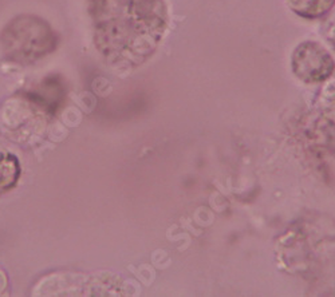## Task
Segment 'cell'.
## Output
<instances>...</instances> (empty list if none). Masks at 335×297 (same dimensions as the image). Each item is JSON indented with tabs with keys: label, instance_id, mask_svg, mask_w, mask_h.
Returning <instances> with one entry per match:
<instances>
[{
	"label": "cell",
	"instance_id": "6da1fadb",
	"mask_svg": "<svg viewBox=\"0 0 335 297\" xmlns=\"http://www.w3.org/2000/svg\"><path fill=\"white\" fill-rule=\"evenodd\" d=\"M118 277L110 273L86 276L84 273L58 272L43 277L35 285L34 296H113L121 295Z\"/></svg>",
	"mask_w": 335,
	"mask_h": 297
},
{
	"label": "cell",
	"instance_id": "7a4b0ae2",
	"mask_svg": "<svg viewBox=\"0 0 335 297\" xmlns=\"http://www.w3.org/2000/svg\"><path fill=\"white\" fill-rule=\"evenodd\" d=\"M294 74L307 83L327 79L334 71V60L319 43L304 42L295 48L291 59Z\"/></svg>",
	"mask_w": 335,
	"mask_h": 297
},
{
	"label": "cell",
	"instance_id": "3957f363",
	"mask_svg": "<svg viewBox=\"0 0 335 297\" xmlns=\"http://www.w3.org/2000/svg\"><path fill=\"white\" fill-rule=\"evenodd\" d=\"M20 173V162L16 155L0 150V194H4L16 186Z\"/></svg>",
	"mask_w": 335,
	"mask_h": 297
},
{
	"label": "cell",
	"instance_id": "277c9868",
	"mask_svg": "<svg viewBox=\"0 0 335 297\" xmlns=\"http://www.w3.org/2000/svg\"><path fill=\"white\" fill-rule=\"evenodd\" d=\"M286 4L294 13L304 19H316L334 7L335 0H284Z\"/></svg>",
	"mask_w": 335,
	"mask_h": 297
},
{
	"label": "cell",
	"instance_id": "5b68a950",
	"mask_svg": "<svg viewBox=\"0 0 335 297\" xmlns=\"http://www.w3.org/2000/svg\"><path fill=\"white\" fill-rule=\"evenodd\" d=\"M8 276L4 272V269L0 267V296H7L8 295Z\"/></svg>",
	"mask_w": 335,
	"mask_h": 297
},
{
	"label": "cell",
	"instance_id": "8992f818",
	"mask_svg": "<svg viewBox=\"0 0 335 297\" xmlns=\"http://www.w3.org/2000/svg\"><path fill=\"white\" fill-rule=\"evenodd\" d=\"M327 39H328V42L331 43V46H334L335 48V21L331 24L330 29H328V32H327Z\"/></svg>",
	"mask_w": 335,
	"mask_h": 297
}]
</instances>
